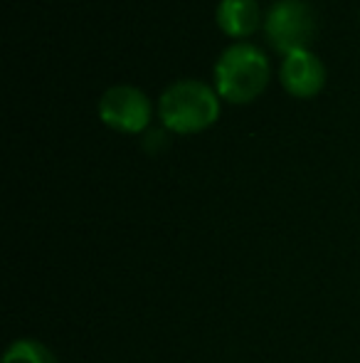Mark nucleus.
<instances>
[{
    "mask_svg": "<svg viewBox=\"0 0 360 363\" xmlns=\"http://www.w3.org/2000/svg\"><path fill=\"white\" fill-rule=\"evenodd\" d=\"M158 114L166 129L195 134L212 126L220 116V94L197 79H178L161 94Z\"/></svg>",
    "mask_w": 360,
    "mask_h": 363,
    "instance_id": "obj_1",
    "label": "nucleus"
},
{
    "mask_svg": "<svg viewBox=\"0 0 360 363\" xmlns=\"http://www.w3.org/2000/svg\"><path fill=\"white\" fill-rule=\"evenodd\" d=\"M279 79L291 96L308 99V96H316L326 84V67L311 50H298L284 57Z\"/></svg>",
    "mask_w": 360,
    "mask_h": 363,
    "instance_id": "obj_5",
    "label": "nucleus"
},
{
    "mask_svg": "<svg viewBox=\"0 0 360 363\" xmlns=\"http://www.w3.org/2000/svg\"><path fill=\"white\" fill-rule=\"evenodd\" d=\"M267 40L286 57L298 50H308L316 35V18L306 0H277L265 20Z\"/></svg>",
    "mask_w": 360,
    "mask_h": 363,
    "instance_id": "obj_3",
    "label": "nucleus"
},
{
    "mask_svg": "<svg viewBox=\"0 0 360 363\" xmlns=\"http://www.w3.org/2000/svg\"><path fill=\"white\" fill-rule=\"evenodd\" d=\"M215 20L217 28L230 38H247L260 28L262 10L257 0H220Z\"/></svg>",
    "mask_w": 360,
    "mask_h": 363,
    "instance_id": "obj_6",
    "label": "nucleus"
},
{
    "mask_svg": "<svg viewBox=\"0 0 360 363\" xmlns=\"http://www.w3.org/2000/svg\"><path fill=\"white\" fill-rule=\"evenodd\" d=\"M269 84V60L257 45H230L215 62V89L232 104L257 99Z\"/></svg>",
    "mask_w": 360,
    "mask_h": 363,
    "instance_id": "obj_2",
    "label": "nucleus"
},
{
    "mask_svg": "<svg viewBox=\"0 0 360 363\" xmlns=\"http://www.w3.org/2000/svg\"><path fill=\"white\" fill-rule=\"evenodd\" d=\"M151 99L134 84H114L99 99V119L121 134H141L151 121Z\"/></svg>",
    "mask_w": 360,
    "mask_h": 363,
    "instance_id": "obj_4",
    "label": "nucleus"
},
{
    "mask_svg": "<svg viewBox=\"0 0 360 363\" xmlns=\"http://www.w3.org/2000/svg\"><path fill=\"white\" fill-rule=\"evenodd\" d=\"M3 363H57V359H54L52 351L40 344V341L20 339L5 351Z\"/></svg>",
    "mask_w": 360,
    "mask_h": 363,
    "instance_id": "obj_7",
    "label": "nucleus"
}]
</instances>
